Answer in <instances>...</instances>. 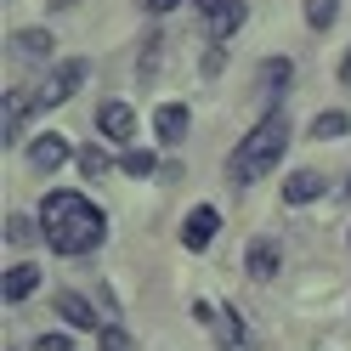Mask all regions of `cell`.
Segmentation results:
<instances>
[{"mask_svg": "<svg viewBox=\"0 0 351 351\" xmlns=\"http://www.w3.org/2000/svg\"><path fill=\"white\" fill-rule=\"evenodd\" d=\"M40 232H46V244L57 255H91L108 238V221H102V210L85 199V193L57 187V193H46V204H40Z\"/></svg>", "mask_w": 351, "mask_h": 351, "instance_id": "6da1fadb", "label": "cell"}, {"mask_svg": "<svg viewBox=\"0 0 351 351\" xmlns=\"http://www.w3.org/2000/svg\"><path fill=\"white\" fill-rule=\"evenodd\" d=\"M283 147H289V119H283V114H267L244 142H238V153H232V182H255V176L278 170Z\"/></svg>", "mask_w": 351, "mask_h": 351, "instance_id": "7a4b0ae2", "label": "cell"}, {"mask_svg": "<svg viewBox=\"0 0 351 351\" xmlns=\"http://www.w3.org/2000/svg\"><path fill=\"white\" fill-rule=\"evenodd\" d=\"M80 85H85V62H80V57L57 62V74H51V80L34 91V108H57V102H69V97L80 91Z\"/></svg>", "mask_w": 351, "mask_h": 351, "instance_id": "3957f363", "label": "cell"}, {"mask_svg": "<svg viewBox=\"0 0 351 351\" xmlns=\"http://www.w3.org/2000/svg\"><path fill=\"white\" fill-rule=\"evenodd\" d=\"M97 130L108 142H130L136 136V114H130V102H102L97 108Z\"/></svg>", "mask_w": 351, "mask_h": 351, "instance_id": "277c9868", "label": "cell"}, {"mask_svg": "<svg viewBox=\"0 0 351 351\" xmlns=\"http://www.w3.org/2000/svg\"><path fill=\"white\" fill-rule=\"evenodd\" d=\"M328 193V176L323 170H295V176H283V204H312Z\"/></svg>", "mask_w": 351, "mask_h": 351, "instance_id": "5b68a950", "label": "cell"}, {"mask_svg": "<svg viewBox=\"0 0 351 351\" xmlns=\"http://www.w3.org/2000/svg\"><path fill=\"white\" fill-rule=\"evenodd\" d=\"M215 227H221V215H215L210 204H199V210L182 221V244H187V250H204L210 238H215Z\"/></svg>", "mask_w": 351, "mask_h": 351, "instance_id": "8992f818", "label": "cell"}, {"mask_svg": "<svg viewBox=\"0 0 351 351\" xmlns=\"http://www.w3.org/2000/svg\"><path fill=\"white\" fill-rule=\"evenodd\" d=\"M153 130H159V142L176 147V142L187 136V108H182V102H165L159 114H153Z\"/></svg>", "mask_w": 351, "mask_h": 351, "instance_id": "52a82bcc", "label": "cell"}, {"mask_svg": "<svg viewBox=\"0 0 351 351\" xmlns=\"http://www.w3.org/2000/svg\"><path fill=\"white\" fill-rule=\"evenodd\" d=\"M57 312H62V323H74V328H102L97 312H91V300L74 295V289H62V295H57Z\"/></svg>", "mask_w": 351, "mask_h": 351, "instance_id": "ba28073f", "label": "cell"}, {"mask_svg": "<svg viewBox=\"0 0 351 351\" xmlns=\"http://www.w3.org/2000/svg\"><path fill=\"white\" fill-rule=\"evenodd\" d=\"M69 153H74V147H69V142H62L57 130H51V136H40V142L29 147V159H34V170H57L62 159H69Z\"/></svg>", "mask_w": 351, "mask_h": 351, "instance_id": "9c48e42d", "label": "cell"}, {"mask_svg": "<svg viewBox=\"0 0 351 351\" xmlns=\"http://www.w3.org/2000/svg\"><path fill=\"white\" fill-rule=\"evenodd\" d=\"M29 102L34 97H6V102H0V142H17V130H23V114H29Z\"/></svg>", "mask_w": 351, "mask_h": 351, "instance_id": "30bf717a", "label": "cell"}, {"mask_svg": "<svg viewBox=\"0 0 351 351\" xmlns=\"http://www.w3.org/2000/svg\"><path fill=\"white\" fill-rule=\"evenodd\" d=\"M250 278H261V283L278 278V244H272V238H255V244H250Z\"/></svg>", "mask_w": 351, "mask_h": 351, "instance_id": "8fae6325", "label": "cell"}, {"mask_svg": "<svg viewBox=\"0 0 351 351\" xmlns=\"http://www.w3.org/2000/svg\"><path fill=\"white\" fill-rule=\"evenodd\" d=\"M244 17H250V6H244V0H238V6H227L221 17H210V40H227V34H238V29H244Z\"/></svg>", "mask_w": 351, "mask_h": 351, "instance_id": "7c38bea8", "label": "cell"}, {"mask_svg": "<svg viewBox=\"0 0 351 351\" xmlns=\"http://www.w3.org/2000/svg\"><path fill=\"white\" fill-rule=\"evenodd\" d=\"M346 130H351V119L340 114V108H323V114L312 119V136L317 142H335V136H346Z\"/></svg>", "mask_w": 351, "mask_h": 351, "instance_id": "4fadbf2b", "label": "cell"}, {"mask_svg": "<svg viewBox=\"0 0 351 351\" xmlns=\"http://www.w3.org/2000/svg\"><path fill=\"white\" fill-rule=\"evenodd\" d=\"M335 17H340V0H306V23H312L317 34L335 29Z\"/></svg>", "mask_w": 351, "mask_h": 351, "instance_id": "5bb4252c", "label": "cell"}, {"mask_svg": "<svg viewBox=\"0 0 351 351\" xmlns=\"http://www.w3.org/2000/svg\"><path fill=\"white\" fill-rule=\"evenodd\" d=\"M34 283H40V272L29 267V261H23V267H12V272H6V300H23V295H34Z\"/></svg>", "mask_w": 351, "mask_h": 351, "instance_id": "9a60e30c", "label": "cell"}, {"mask_svg": "<svg viewBox=\"0 0 351 351\" xmlns=\"http://www.w3.org/2000/svg\"><path fill=\"white\" fill-rule=\"evenodd\" d=\"M210 323H215V335H221L227 351H244V346H250V340H244V323H238V317H221V312H215Z\"/></svg>", "mask_w": 351, "mask_h": 351, "instance_id": "2e32d148", "label": "cell"}, {"mask_svg": "<svg viewBox=\"0 0 351 351\" xmlns=\"http://www.w3.org/2000/svg\"><path fill=\"white\" fill-rule=\"evenodd\" d=\"M153 170H159V159H153L147 147H130L125 153V176H153Z\"/></svg>", "mask_w": 351, "mask_h": 351, "instance_id": "e0dca14e", "label": "cell"}, {"mask_svg": "<svg viewBox=\"0 0 351 351\" xmlns=\"http://www.w3.org/2000/svg\"><path fill=\"white\" fill-rule=\"evenodd\" d=\"M17 46H23V57H51V40L40 34V29H23V34H17Z\"/></svg>", "mask_w": 351, "mask_h": 351, "instance_id": "ac0fdd59", "label": "cell"}, {"mask_svg": "<svg viewBox=\"0 0 351 351\" xmlns=\"http://www.w3.org/2000/svg\"><path fill=\"white\" fill-rule=\"evenodd\" d=\"M97 346H102V351H130V335L108 323V328H97Z\"/></svg>", "mask_w": 351, "mask_h": 351, "instance_id": "d6986e66", "label": "cell"}, {"mask_svg": "<svg viewBox=\"0 0 351 351\" xmlns=\"http://www.w3.org/2000/svg\"><path fill=\"white\" fill-rule=\"evenodd\" d=\"M102 170H108V153L102 147H85L80 153V176H102Z\"/></svg>", "mask_w": 351, "mask_h": 351, "instance_id": "ffe728a7", "label": "cell"}, {"mask_svg": "<svg viewBox=\"0 0 351 351\" xmlns=\"http://www.w3.org/2000/svg\"><path fill=\"white\" fill-rule=\"evenodd\" d=\"M6 244H29V221L23 215H6Z\"/></svg>", "mask_w": 351, "mask_h": 351, "instance_id": "44dd1931", "label": "cell"}, {"mask_svg": "<svg viewBox=\"0 0 351 351\" xmlns=\"http://www.w3.org/2000/svg\"><path fill=\"white\" fill-rule=\"evenodd\" d=\"M34 351H74V340H69V335H40Z\"/></svg>", "mask_w": 351, "mask_h": 351, "instance_id": "7402d4cb", "label": "cell"}, {"mask_svg": "<svg viewBox=\"0 0 351 351\" xmlns=\"http://www.w3.org/2000/svg\"><path fill=\"white\" fill-rule=\"evenodd\" d=\"M193 6H199V12H204V23H210V17H221L227 6H238V0H193Z\"/></svg>", "mask_w": 351, "mask_h": 351, "instance_id": "603a6c76", "label": "cell"}, {"mask_svg": "<svg viewBox=\"0 0 351 351\" xmlns=\"http://www.w3.org/2000/svg\"><path fill=\"white\" fill-rule=\"evenodd\" d=\"M142 6H147V12H176L182 0H142Z\"/></svg>", "mask_w": 351, "mask_h": 351, "instance_id": "cb8c5ba5", "label": "cell"}, {"mask_svg": "<svg viewBox=\"0 0 351 351\" xmlns=\"http://www.w3.org/2000/svg\"><path fill=\"white\" fill-rule=\"evenodd\" d=\"M340 85L351 91V51H346V62H340Z\"/></svg>", "mask_w": 351, "mask_h": 351, "instance_id": "d4e9b609", "label": "cell"}, {"mask_svg": "<svg viewBox=\"0 0 351 351\" xmlns=\"http://www.w3.org/2000/svg\"><path fill=\"white\" fill-rule=\"evenodd\" d=\"M346 187H351V182H346Z\"/></svg>", "mask_w": 351, "mask_h": 351, "instance_id": "484cf974", "label": "cell"}]
</instances>
